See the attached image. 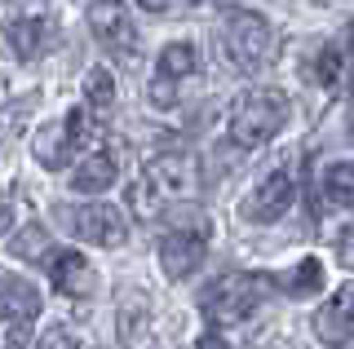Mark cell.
<instances>
[{
  "label": "cell",
  "instance_id": "1",
  "mask_svg": "<svg viewBox=\"0 0 354 349\" xmlns=\"http://www.w3.org/2000/svg\"><path fill=\"white\" fill-rule=\"evenodd\" d=\"M283 124H288V102H283V93H274V89L239 93L235 106H230V137H235L243 150H257L270 137H279Z\"/></svg>",
  "mask_w": 354,
  "mask_h": 349
},
{
  "label": "cell",
  "instance_id": "2",
  "mask_svg": "<svg viewBox=\"0 0 354 349\" xmlns=\"http://www.w3.org/2000/svg\"><path fill=\"white\" fill-rule=\"evenodd\" d=\"M138 186L147 190V199L164 212V203H182V199H191V195L199 190L195 159L186 155V150H160V155L147 159Z\"/></svg>",
  "mask_w": 354,
  "mask_h": 349
},
{
  "label": "cell",
  "instance_id": "3",
  "mask_svg": "<svg viewBox=\"0 0 354 349\" xmlns=\"http://www.w3.org/2000/svg\"><path fill=\"white\" fill-rule=\"evenodd\" d=\"M221 45H226L230 62H235L239 71H257L274 53V27L266 23L261 14L239 9V14H226V23H221Z\"/></svg>",
  "mask_w": 354,
  "mask_h": 349
},
{
  "label": "cell",
  "instance_id": "4",
  "mask_svg": "<svg viewBox=\"0 0 354 349\" xmlns=\"http://www.w3.org/2000/svg\"><path fill=\"white\" fill-rule=\"evenodd\" d=\"M261 297H266L261 279H252V275H217L213 283L199 288V310H204L213 323H239L261 305Z\"/></svg>",
  "mask_w": 354,
  "mask_h": 349
},
{
  "label": "cell",
  "instance_id": "5",
  "mask_svg": "<svg viewBox=\"0 0 354 349\" xmlns=\"http://www.w3.org/2000/svg\"><path fill=\"white\" fill-rule=\"evenodd\" d=\"M204 252H208V226H177L160 239V266L169 279H186L204 266Z\"/></svg>",
  "mask_w": 354,
  "mask_h": 349
},
{
  "label": "cell",
  "instance_id": "6",
  "mask_svg": "<svg viewBox=\"0 0 354 349\" xmlns=\"http://www.w3.org/2000/svg\"><path fill=\"white\" fill-rule=\"evenodd\" d=\"M36 314H40V292L31 288L27 279H14V275L0 279V323H5L9 345H14V349L27 341Z\"/></svg>",
  "mask_w": 354,
  "mask_h": 349
},
{
  "label": "cell",
  "instance_id": "7",
  "mask_svg": "<svg viewBox=\"0 0 354 349\" xmlns=\"http://www.w3.org/2000/svg\"><path fill=\"white\" fill-rule=\"evenodd\" d=\"M292 199H297L292 172H270V177L243 199L239 212H243V221H252V226H270V221H279V217L292 208Z\"/></svg>",
  "mask_w": 354,
  "mask_h": 349
},
{
  "label": "cell",
  "instance_id": "8",
  "mask_svg": "<svg viewBox=\"0 0 354 349\" xmlns=\"http://www.w3.org/2000/svg\"><path fill=\"white\" fill-rule=\"evenodd\" d=\"M75 235H80L84 243H97V248H124L129 221H124V212L111 208V203H84V208L75 212Z\"/></svg>",
  "mask_w": 354,
  "mask_h": 349
},
{
  "label": "cell",
  "instance_id": "9",
  "mask_svg": "<svg viewBox=\"0 0 354 349\" xmlns=\"http://www.w3.org/2000/svg\"><path fill=\"white\" fill-rule=\"evenodd\" d=\"M80 128H84V115H62V119H53V124H44L36 133V159L44 168H66L75 141H84Z\"/></svg>",
  "mask_w": 354,
  "mask_h": 349
},
{
  "label": "cell",
  "instance_id": "10",
  "mask_svg": "<svg viewBox=\"0 0 354 349\" xmlns=\"http://www.w3.org/2000/svg\"><path fill=\"white\" fill-rule=\"evenodd\" d=\"M49 279L62 297H88L93 292V266L80 252H58L49 261Z\"/></svg>",
  "mask_w": 354,
  "mask_h": 349
},
{
  "label": "cell",
  "instance_id": "11",
  "mask_svg": "<svg viewBox=\"0 0 354 349\" xmlns=\"http://www.w3.org/2000/svg\"><path fill=\"white\" fill-rule=\"evenodd\" d=\"M115 327H120V341H124L129 349H142V345H147V336H151V305H147V297L124 292V297H120Z\"/></svg>",
  "mask_w": 354,
  "mask_h": 349
},
{
  "label": "cell",
  "instance_id": "12",
  "mask_svg": "<svg viewBox=\"0 0 354 349\" xmlns=\"http://www.w3.org/2000/svg\"><path fill=\"white\" fill-rule=\"evenodd\" d=\"M115 155H106V150H93V155H84L80 163H75V172H71V186L80 190V195H102L115 186Z\"/></svg>",
  "mask_w": 354,
  "mask_h": 349
},
{
  "label": "cell",
  "instance_id": "13",
  "mask_svg": "<svg viewBox=\"0 0 354 349\" xmlns=\"http://www.w3.org/2000/svg\"><path fill=\"white\" fill-rule=\"evenodd\" d=\"M315 332L324 336L328 345L346 349V341H350V288H341L337 297H332L324 310L315 314Z\"/></svg>",
  "mask_w": 354,
  "mask_h": 349
},
{
  "label": "cell",
  "instance_id": "14",
  "mask_svg": "<svg viewBox=\"0 0 354 349\" xmlns=\"http://www.w3.org/2000/svg\"><path fill=\"white\" fill-rule=\"evenodd\" d=\"M84 111L93 119H111V111H115V80L106 67H93L84 75Z\"/></svg>",
  "mask_w": 354,
  "mask_h": 349
},
{
  "label": "cell",
  "instance_id": "15",
  "mask_svg": "<svg viewBox=\"0 0 354 349\" xmlns=\"http://www.w3.org/2000/svg\"><path fill=\"white\" fill-rule=\"evenodd\" d=\"M354 199V172L346 159H337L332 168L319 177V203H328V208H350Z\"/></svg>",
  "mask_w": 354,
  "mask_h": 349
},
{
  "label": "cell",
  "instance_id": "16",
  "mask_svg": "<svg viewBox=\"0 0 354 349\" xmlns=\"http://www.w3.org/2000/svg\"><path fill=\"white\" fill-rule=\"evenodd\" d=\"M9 252H14L18 261H49L53 257V239H49V230H44L40 221H31V226H22V230L9 239Z\"/></svg>",
  "mask_w": 354,
  "mask_h": 349
},
{
  "label": "cell",
  "instance_id": "17",
  "mask_svg": "<svg viewBox=\"0 0 354 349\" xmlns=\"http://www.w3.org/2000/svg\"><path fill=\"white\" fill-rule=\"evenodd\" d=\"M195 67H199L195 45H186V40H177V45H164V53H160V80L177 84V80H186V75H195Z\"/></svg>",
  "mask_w": 354,
  "mask_h": 349
},
{
  "label": "cell",
  "instance_id": "18",
  "mask_svg": "<svg viewBox=\"0 0 354 349\" xmlns=\"http://www.w3.org/2000/svg\"><path fill=\"white\" fill-rule=\"evenodd\" d=\"M324 288V266H319L315 257H306L301 266L292 270V283H288V292H292V297H310V292H319Z\"/></svg>",
  "mask_w": 354,
  "mask_h": 349
},
{
  "label": "cell",
  "instance_id": "19",
  "mask_svg": "<svg viewBox=\"0 0 354 349\" xmlns=\"http://www.w3.org/2000/svg\"><path fill=\"white\" fill-rule=\"evenodd\" d=\"M310 80L315 84H337L341 80V49H319L315 53V71H310Z\"/></svg>",
  "mask_w": 354,
  "mask_h": 349
},
{
  "label": "cell",
  "instance_id": "20",
  "mask_svg": "<svg viewBox=\"0 0 354 349\" xmlns=\"http://www.w3.org/2000/svg\"><path fill=\"white\" fill-rule=\"evenodd\" d=\"M147 97H151V106L169 111V106L177 102V84H169V80H160V75H155V80L147 84Z\"/></svg>",
  "mask_w": 354,
  "mask_h": 349
},
{
  "label": "cell",
  "instance_id": "21",
  "mask_svg": "<svg viewBox=\"0 0 354 349\" xmlns=\"http://www.w3.org/2000/svg\"><path fill=\"white\" fill-rule=\"evenodd\" d=\"M18 23H22L18 9L9 5V0H0V53L9 49V40H14V27H18Z\"/></svg>",
  "mask_w": 354,
  "mask_h": 349
},
{
  "label": "cell",
  "instance_id": "22",
  "mask_svg": "<svg viewBox=\"0 0 354 349\" xmlns=\"http://www.w3.org/2000/svg\"><path fill=\"white\" fill-rule=\"evenodd\" d=\"M40 349H75V341L62 332V327H49V332L40 336Z\"/></svg>",
  "mask_w": 354,
  "mask_h": 349
},
{
  "label": "cell",
  "instance_id": "23",
  "mask_svg": "<svg viewBox=\"0 0 354 349\" xmlns=\"http://www.w3.org/2000/svg\"><path fill=\"white\" fill-rule=\"evenodd\" d=\"M195 349H230V345L221 341L217 332H204V336H199V341H195Z\"/></svg>",
  "mask_w": 354,
  "mask_h": 349
},
{
  "label": "cell",
  "instance_id": "24",
  "mask_svg": "<svg viewBox=\"0 0 354 349\" xmlns=\"http://www.w3.org/2000/svg\"><path fill=\"white\" fill-rule=\"evenodd\" d=\"M337 257H341V266H350V230H341V239H337Z\"/></svg>",
  "mask_w": 354,
  "mask_h": 349
},
{
  "label": "cell",
  "instance_id": "25",
  "mask_svg": "<svg viewBox=\"0 0 354 349\" xmlns=\"http://www.w3.org/2000/svg\"><path fill=\"white\" fill-rule=\"evenodd\" d=\"M9 226H14V208H9V203H5V199H0V235H5V230H9Z\"/></svg>",
  "mask_w": 354,
  "mask_h": 349
},
{
  "label": "cell",
  "instance_id": "26",
  "mask_svg": "<svg viewBox=\"0 0 354 349\" xmlns=\"http://www.w3.org/2000/svg\"><path fill=\"white\" fill-rule=\"evenodd\" d=\"M142 5H147V9H164V0H142Z\"/></svg>",
  "mask_w": 354,
  "mask_h": 349
},
{
  "label": "cell",
  "instance_id": "27",
  "mask_svg": "<svg viewBox=\"0 0 354 349\" xmlns=\"http://www.w3.org/2000/svg\"><path fill=\"white\" fill-rule=\"evenodd\" d=\"M111 5H115V0H111Z\"/></svg>",
  "mask_w": 354,
  "mask_h": 349
}]
</instances>
